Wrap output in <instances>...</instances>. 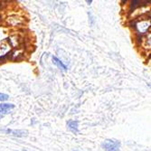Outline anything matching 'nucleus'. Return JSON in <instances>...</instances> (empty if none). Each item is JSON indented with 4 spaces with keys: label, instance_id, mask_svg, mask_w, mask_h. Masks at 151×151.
Returning <instances> with one entry per match:
<instances>
[{
    "label": "nucleus",
    "instance_id": "f257e3e1",
    "mask_svg": "<svg viewBox=\"0 0 151 151\" xmlns=\"http://www.w3.org/2000/svg\"><path fill=\"white\" fill-rule=\"evenodd\" d=\"M102 147L105 151H119L120 142L115 139H106L102 144Z\"/></svg>",
    "mask_w": 151,
    "mask_h": 151
},
{
    "label": "nucleus",
    "instance_id": "f03ea898",
    "mask_svg": "<svg viewBox=\"0 0 151 151\" xmlns=\"http://www.w3.org/2000/svg\"><path fill=\"white\" fill-rule=\"evenodd\" d=\"M150 27V20H139L135 24V28L137 29V32L140 35L146 34Z\"/></svg>",
    "mask_w": 151,
    "mask_h": 151
},
{
    "label": "nucleus",
    "instance_id": "7ed1b4c3",
    "mask_svg": "<svg viewBox=\"0 0 151 151\" xmlns=\"http://www.w3.org/2000/svg\"><path fill=\"white\" fill-rule=\"evenodd\" d=\"M14 108H15V105L14 104H9V103L0 104V118L8 114Z\"/></svg>",
    "mask_w": 151,
    "mask_h": 151
},
{
    "label": "nucleus",
    "instance_id": "20e7f679",
    "mask_svg": "<svg viewBox=\"0 0 151 151\" xmlns=\"http://www.w3.org/2000/svg\"><path fill=\"white\" fill-rule=\"evenodd\" d=\"M78 127H79V122L77 120L71 119V120H69V121L67 122V128H68V129H69L70 131H72L73 133H74V134H77L79 132Z\"/></svg>",
    "mask_w": 151,
    "mask_h": 151
},
{
    "label": "nucleus",
    "instance_id": "39448f33",
    "mask_svg": "<svg viewBox=\"0 0 151 151\" xmlns=\"http://www.w3.org/2000/svg\"><path fill=\"white\" fill-rule=\"evenodd\" d=\"M52 62H53L54 64L57 65V67L59 68V69H61V70H63L64 72L67 71V66L65 64H63V62L60 59H58L56 56H52Z\"/></svg>",
    "mask_w": 151,
    "mask_h": 151
},
{
    "label": "nucleus",
    "instance_id": "423d86ee",
    "mask_svg": "<svg viewBox=\"0 0 151 151\" xmlns=\"http://www.w3.org/2000/svg\"><path fill=\"white\" fill-rule=\"evenodd\" d=\"M7 133H14V136H17V137H22L24 135V131H21V130H6Z\"/></svg>",
    "mask_w": 151,
    "mask_h": 151
},
{
    "label": "nucleus",
    "instance_id": "0eeeda50",
    "mask_svg": "<svg viewBox=\"0 0 151 151\" xmlns=\"http://www.w3.org/2000/svg\"><path fill=\"white\" fill-rule=\"evenodd\" d=\"M9 98V96L7 94H5V93H0V101H7Z\"/></svg>",
    "mask_w": 151,
    "mask_h": 151
}]
</instances>
